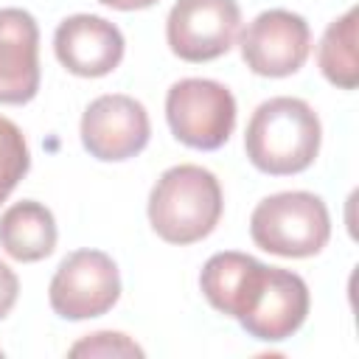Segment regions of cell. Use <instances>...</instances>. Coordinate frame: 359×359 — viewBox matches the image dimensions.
Masks as SVG:
<instances>
[{
    "instance_id": "obj_1",
    "label": "cell",
    "mask_w": 359,
    "mask_h": 359,
    "mask_svg": "<svg viewBox=\"0 0 359 359\" xmlns=\"http://www.w3.org/2000/svg\"><path fill=\"white\" fill-rule=\"evenodd\" d=\"M323 126L317 112L292 95L264 101L244 135V151L250 163L272 177H289L306 171L320 151Z\"/></svg>"
},
{
    "instance_id": "obj_2",
    "label": "cell",
    "mask_w": 359,
    "mask_h": 359,
    "mask_svg": "<svg viewBox=\"0 0 359 359\" xmlns=\"http://www.w3.org/2000/svg\"><path fill=\"white\" fill-rule=\"evenodd\" d=\"M224 210L222 185L213 171L180 163L160 174L149 194V222L168 244H194L208 238Z\"/></svg>"
},
{
    "instance_id": "obj_3",
    "label": "cell",
    "mask_w": 359,
    "mask_h": 359,
    "mask_svg": "<svg viewBox=\"0 0 359 359\" xmlns=\"http://www.w3.org/2000/svg\"><path fill=\"white\" fill-rule=\"evenodd\" d=\"M252 241L280 258L317 255L331 238L325 202L309 191H283L261 199L250 216Z\"/></svg>"
},
{
    "instance_id": "obj_4",
    "label": "cell",
    "mask_w": 359,
    "mask_h": 359,
    "mask_svg": "<svg viewBox=\"0 0 359 359\" xmlns=\"http://www.w3.org/2000/svg\"><path fill=\"white\" fill-rule=\"evenodd\" d=\"M165 118L180 143L216 151L233 135L236 98L213 79H182L165 95Z\"/></svg>"
},
{
    "instance_id": "obj_5",
    "label": "cell",
    "mask_w": 359,
    "mask_h": 359,
    "mask_svg": "<svg viewBox=\"0 0 359 359\" xmlns=\"http://www.w3.org/2000/svg\"><path fill=\"white\" fill-rule=\"evenodd\" d=\"M121 297L115 261L101 250H76L53 272L48 300L62 320H93L107 314Z\"/></svg>"
},
{
    "instance_id": "obj_6",
    "label": "cell",
    "mask_w": 359,
    "mask_h": 359,
    "mask_svg": "<svg viewBox=\"0 0 359 359\" xmlns=\"http://www.w3.org/2000/svg\"><path fill=\"white\" fill-rule=\"evenodd\" d=\"M238 25L236 0H177L165 20V39L182 62H210L233 48Z\"/></svg>"
},
{
    "instance_id": "obj_7",
    "label": "cell",
    "mask_w": 359,
    "mask_h": 359,
    "mask_svg": "<svg viewBox=\"0 0 359 359\" xmlns=\"http://www.w3.org/2000/svg\"><path fill=\"white\" fill-rule=\"evenodd\" d=\"M241 59L255 76L283 79L297 73L311 50L309 22L286 8L261 11L238 39Z\"/></svg>"
},
{
    "instance_id": "obj_8",
    "label": "cell",
    "mask_w": 359,
    "mask_h": 359,
    "mask_svg": "<svg viewBox=\"0 0 359 359\" xmlns=\"http://www.w3.org/2000/svg\"><path fill=\"white\" fill-rule=\"evenodd\" d=\"M149 112L132 95H101L90 101L81 115V143L90 157L104 163H121L140 154L149 143Z\"/></svg>"
},
{
    "instance_id": "obj_9",
    "label": "cell",
    "mask_w": 359,
    "mask_h": 359,
    "mask_svg": "<svg viewBox=\"0 0 359 359\" xmlns=\"http://www.w3.org/2000/svg\"><path fill=\"white\" fill-rule=\"evenodd\" d=\"M123 34L115 22L98 14L65 17L53 34L56 59L81 79H98L112 73L123 59Z\"/></svg>"
},
{
    "instance_id": "obj_10",
    "label": "cell",
    "mask_w": 359,
    "mask_h": 359,
    "mask_svg": "<svg viewBox=\"0 0 359 359\" xmlns=\"http://www.w3.org/2000/svg\"><path fill=\"white\" fill-rule=\"evenodd\" d=\"M309 303V286L297 272L266 266L261 292L238 323L250 337L261 342H283L306 323Z\"/></svg>"
},
{
    "instance_id": "obj_11",
    "label": "cell",
    "mask_w": 359,
    "mask_h": 359,
    "mask_svg": "<svg viewBox=\"0 0 359 359\" xmlns=\"http://www.w3.org/2000/svg\"><path fill=\"white\" fill-rule=\"evenodd\" d=\"M39 90V28L25 8H0V104H28Z\"/></svg>"
},
{
    "instance_id": "obj_12",
    "label": "cell",
    "mask_w": 359,
    "mask_h": 359,
    "mask_svg": "<svg viewBox=\"0 0 359 359\" xmlns=\"http://www.w3.org/2000/svg\"><path fill=\"white\" fill-rule=\"evenodd\" d=\"M264 275H266V264H261L247 252L227 250L205 261L199 272V286L216 311H222L224 317L241 320L252 309L261 292Z\"/></svg>"
},
{
    "instance_id": "obj_13",
    "label": "cell",
    "mask_w": 359,
    "mask_h": 359,
    "mask_svg": "<svg viewBox=\"0 0 359 359\" xmlns=\"http://www.w3.org/2000/svg\"><path fill=\"white\" fill-rule=\"evenodd\" d=\"M56 219L42 202L22 199L0 216V247L14 261L34 264L48 258L56 250Z\"/></svg>"
},
{
    "instance_id": "obj_14",
    "label": "cell",
    "mask_w": 359,
    "mask_h": 359,
    "mask_svg": "<svg viewBox=\"0 0 359 359\" xmlns=\"http://www.w3.org/2000/svg\"><path fill=\"white\" fill-rule=\"evenodd\" d=\"M356 20H359V11L348 8L342 17L328 22V28L320 39V48H317V65H320L323 76L339 90H353L359 84Z\"/></svg>"
},
{
    "instance_id": "obj_15",
    "label": "cell",
    "mask_w": 359,
    "mask_h": 359,
    "mask_svg": "<svg viewBox=\"0 0 359 359\" xmlns=\"http://www.w3.org/2000/svg\"><path fill=\"white\" fill-rule=\"evenodd\" d=\"M28 168H31V151L22 129L0 115V205L28 174Z\"/></svg>"
},
{
    "instance_id": "obj_16",
    "label": "cell",
    "mask_w": 359,
    "mask_h": 359,
    "mask_svg": "<svg viewBox=\"0 0 359 359\" xmlns=\"http://www.w3.org/2000/svg\"><path fill=\"white\" fill-rule=\"evenodd\" d=\"M70 356H143V348L121 331H98L76 342Z\"/></svg>"
},
{
    "instance_id": "obj_17",
    "label": "cell",
    "mask_w": 359,
    "mask_h": 359,
    "mask_svg": "<svg viewBox=\"0 0 359 359\" xmlns=\"http://www.w3.org/2000/svg\"><path fill=\"white\" fill-rule=\"evenodd\" d=\"M17 294H20V278L8 264L0 261V320L14 309Z\"/></svg>"
},
{
    "instance_id": "obj_18",
    "label": "cell",
    "mask_w": 359,
    "mask_h": 359,
    "mask_svg": "<svg viewBox=\"0 0 359 359\" xmlns=\"http://www.w3.org/2000/svg\"><path fill=\"white\" fill-rule=\"evenodd\" d=\"M98 3H104L109 8H118V11H140V8L154 6L157 0H98Z\"/></svg>"
}]
</instances>
